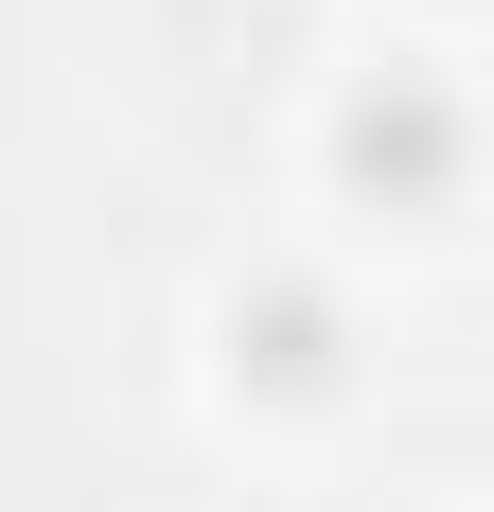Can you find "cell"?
I'll return each instance as SVG.
<instances>
[{
	"instance_id": "7a4b0ae2",
	"label": "cell",
	"mask_w": 494,
	"mask_h": 512,
	"mask_svg": "<svg viewBox=\"0 0 494 512\" xmlns=\"http://www.w3.org/2000/svg\"><path fill=\"white\" fill-rule=\"evenodd\" d=\"M230 354L265 371V389H318V371H336V301H318L300 265H265V283L230 301Z\"/></svg>"
},
{
	"instance_id": "6da1fadb",
	"label": "cell",
	"mask_w": 494,
	"mask_h": 512,
	"mask_svg": "<svg viewBox=\"0 0 494 512\" xmlns=\"http://www.w3.org/2000/svg\"><path fill=\"white\" fill-rule=\"evenodd\" d=\"M459 159H477V124H459L442 71H389V89H353V106H336V177H353V195H389V212L459 195Z\"/></svg>"
}]
</instances>
